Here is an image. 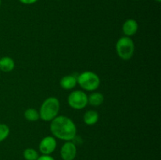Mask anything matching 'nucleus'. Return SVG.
Here are the masks:
<instances>
[{"label": "nucleus", "mask_w": 161, "mask_h": 160, "mask_svg": "<svg viewBox=\"0 0 161 160\" xmlns=\"http://www.w3.org/2000/svg\"><path fill=\"white\" fill-rule=\"evenodd\" d=\"M50 132L55 138L71 141L76 136V125L70 118L64 115L55 117L50 125Z\"/></svg>", "instance_id": "f257e3e1"}, {"label": "nucleus", "mask_w": 161, "mask_h": 160, "mask_svg": "<svg viewBox=\"0 0 161 160\" xmlns=\"http://www.w3.org/2000/svg\"><path fill=\"white\" fill-rule=\"evenodd\" d=\"M60 111V101L57 97H50L46 99L39 109V118L45 122H51L58 116Z\"/></svg>", "instance_id": "f03ea898"}, {"label": "nucleus", "mask_w": 161, "mask_h": 160, "mask_svg": "<svg viewBox=\"0 0 161 160\" xmlns=\"http://www.w3.org/2000/svg\"><path fill=\"white\" fill-rule=\"evenodd\" d=\"M77 83L85 90L94 91L100 86L101 80L97 74L91 71H86L78 75Z\"/></svg>", "instance_id": "7ed1b4c3"}, {"label": "nucleus", "mask_w": 161, "mask_h": 160, "mask_svg": "<svg viewBox=\"0 0 161 160\" xmlns=\"http://www.w3.org/2000/svg\"><path fill=\"white\" fill-rule=\"evenodd\" d=\"M116 50L118 56L124 61H128L135 53V43L130 37L124 36L119 39L116 44Z\"/></svg>", "instance_id": "20e7f679"}, {"label": "nucleus", "mask_w": 161, "mask_h": 160, "mask_svg": "<svg viewBox=\"0 0 161 160\" xmlns=\"http://www.w3.org/2000/svg\"><path fill=\"white\" fill-rule=\"evenodd\" d=\"M68 103L73 109H83L88 104V96L82 90L72 91L68 97Z\"/></svg>", "instance_id": "39448f33"}, {"label": "nucleus", "mask_w": 161, "mask_h": 160, "mask_svg": "<svg viewBox=\"0 0 161 160\" xmlns=\"http://www.w3.org/2000/svg\"><path fill=\"white\" fill-rule=\"evenodd\" d=\"M57 147V141L54 136H47L42 138L39 144V152L42 155H50L53 153Z\"/></svg>", "instance_id": "423d86ee"}, {"label": "nucleus", "mask_w": 161, "mask_h": 160, "mask_svg": "<svg viewBox=\"0 0 161 160\" xmlns=\"http://www.w3.org/2000/svg\"><path fill=\"white\" fill-rule=\"evenodd\" d=\"M76 154V145L72 141H66L62 145L60 152V155L63 160H74Z\"/></svg>", "instance_id": "0eeeda50"}, {"label": "nucleus", "mask_w": 161, "mask_h": 160, "mask_svg": "<svg viewBox=\"0 0 161 160\" xmlns=\"http://www.w3.org/2000/svg\"><path fill=\"white\" fill-rule=\"evenodd\" d=\"M138 29V22L135 20H134V19H128L123 24V32L127 37H130V36H132L135 34H136Z\"/></svg>", "instance_id": "6e6552de"}, {"label": "nucleus", "mask_w": 161, "mask_h": 160, "mask_svg": "<svg viewBox=\"0 0 161 160\" xmlns=\"http://www.w3.org/2000/svg\"><path fill=\"white\" fill-rule=\"evenodd\" d=\"M60 85L62 89H66V90L72 89L77 85V77L72 75H65L60 80Z\"/></svg>", "instance_id": "1a4fd4ad"}, {"label": "nucleus", "mask_w": 161, "mask_h": 160, "mask_svg": "<svg viewBox=\"0 0 161 160\" xmlns=\"http://www.w3.org/2000/svg\"><path fill=\"white\" fill-rule=\"evenodd\" d=\"M15 67V62L9 56L0 58V71L3 72H10Z\"/></svg>", "instance_id": "9d476101"}, {"label": "nucleus", "mask_w": 161, "mask_h": 160, "mask_svg": "<svg viewBox=\"0 0 161 160\" xmlns=\"http://www.w3.org/2000/svg\"><path fill=\"white\" fill-rule=\"evenodd\" d=\"M83 122L87 125H93L98 122L99 115L94 110H89L83 115Z\"/></svg>", "instance_id": "9b49d317"}, {"label": "nucleus", "mask_w": 161, "mask_h": 160, "mask_svg": "<svg viewBox=\"0 0 161 160\" xmlns=\"http://www.w3.org/2000/svg\"><path fill=\"white\" fill-rule=\"evenodd\" d=\"M105 97L101 93H92L88 96V104L94 107H98L103 104Z\"/></svg>", "instance_id": "f8f14e48"}, {"label": "nucleus", "mask_w": 161, "mask_h": 160, "mask_svg": "<svg viewBox=\"0 0 161 160\" xmlns=\"http://www.w3.org/2000/svg\"><path fill=\"white\" fill-rule=\"evenodd\" d=\"M25 118L30 122H36L39 119V112L35 108H28L25 111Z\"/></svg>", "instance_id": "ddd939ff"}, {"label": "nucleus", "mask_w": 161, "mask_h": 160, "mask_svg": "<svg viewBox=\"0 0 161 160\" xmlns=\"http://www.w3.org/2000/svg\"><path fill=\"white\" fill-rule=\"evenodd\" d=\"M23 156L25 160H37L39 155L37 151L34 148L28 147L23 152Z\"/></svg>", "instance_id": "4468645a"}, {"label": "nucleus", "mask_w": 161, "mask_h": 160, "mask_svg": "<svg viewBox=\"0 0 161 160\" xmlns=\"http://www.w3.org/2000/svg\"><path fill=\"white\" fill-rule=\"evenodd\" d=\"M10 133L9 126L4 123H0V142L6 140Z\"/></svg>", "instance_id": "2eb2a0df"}, {"label": "nucleus", "mask_w": 161, "mask_h": 160, "mask_svg": "<svg viewBox=\"0 0 161 160\" xmlns=\"http://www.w3.org/2000/svg\"><path fill=\"white\" fill-rule=\"evenodd\" d=\"M37 160H55V159L53 158V157L50 156V155H41V156H39Z\"/></svg>", "instance_id": "dca6fc26"}, {"label": "nucleus", "mask_w": 161, "mask_h": 160, "mask_svg": "<svg viewBox=\"0 0 161 160\" xmlns=\"http://www.w3.org/2000/svg\"><path fill=\"white\" fill-rule=\"evenodd\" d=\"M19 1H20L21 3H23V4L31 5V4H33V3H36L38 0H19Z\"/></svg>", "instance_id": "f3484780"}, {"label": "nucleus", "mask_w": 161, "mask_h": 160, "mask_svg": "<svg viewBox=\"0 0 161 160\" xmlns=\"http://www.w3.org/2000/svg\"><path fill=\"white\" fill-rule=\"evenodd\" d=\"M156 2H157V3H160L161 2V0H155Z\"/></svg>", "instance_id": "a211bd4d"}, {"label": "nucleus", "mask_w": 161, "mask_h": 160, "mask_svg": "<svg viewBox=\"0 0 161 160\" xmlns=\"http://www.w3.org/2000/svg\"><path fill=\"white\" fill-rule=\"evenodd\" d=\"M0 6H1V0H0Z\"/></svg>", "instance_id": "6ab92c4d"}, {"label": "nucleus", "mask_w": 161, "mask_h": 160, "mask_svg": "<svg viewBox=\"0 0 161 160\" xmlns=\"http://www.w3.org/2000/svg\"><path fill=\"white\" fill-rule=\"evenodd\" d=\"M58 1H60V0H58Z\"/></svg>", "instance_id": "aec40b11"}]
</instances>
